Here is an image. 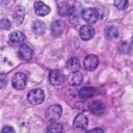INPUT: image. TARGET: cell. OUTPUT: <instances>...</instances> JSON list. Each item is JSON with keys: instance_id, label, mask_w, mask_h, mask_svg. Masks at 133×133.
<instances>
[{"instance_id": "obj_1", "label": "cell", "mask_w": 133, "mask_h": 133, "mask_svg": "<svg viewBox=\"0 0 133 133\" xmlns=\"http://www.w3.org/2000/svg\"><path fill=\"white\" fill-rule=\"evenodd\" d=\"M44 99H45V92H44V90H42L39 88L30 90L27 96L28 102L32 105H38V104L43 103Z\"/></svg>"}, {"instance_id": "obj_2", "label": "cell", "mask_w": 133, "mask_h": 133, "mask_svg": "<svg viewBox=\"0 0 133 133\" xmlns=\"http://www.w3.org/2000/svg\"><path fill=\"white\" fill-rule=\"evenodd\" d=\"M81 17L83 18L84 21H86L87 23H95L98 21L99 19V11L96 9V8H92V7H87V8H84L81 12Z\"/></svg>"}, {"instance_id": "obj_3", "label": "cell", "mask_w": 133, "mask_h": 133, "mask_svg": "<svg viewBox=\"0 0 133 133\" xmlns=\"http://www.w3.org/2000/svg\"><path fill=\"white\" fill-rule=\"evenodd\" d=\"M11 83H12L14 88H16V89H24L26 86V83H27V77L24 73H21V72L16 73L12 76Z\"/></svg>"}, {"instance_id": "obj_4", "label": "cell", "mask_w": 133, "mask_h": 133, "mask_svg": "<svg viewBox=\"0 0 133 133\" xmlns=\"http://www.w3.org/2000/svg\"><path fill=\"white\" fill-rule=\"evenodd\" d=\"M61 113H62V109L60 105H56V104L51 105L46 110V118L50 121H55L61 116Z\"/></svg>"}, {"instance_id": "obj_5", "label": "cell", "mask_w": 133, "mask_h": 133, "mask_svg": "<svg viewBox=\"0 0 133 133\" xmlns=\"http://www.w3.org/2000/svg\"><path fill=\"white\" fill-rule=\"evenodd\" d=\"M49 80H50V83H51L52 85L57 86V85H61V84L64 82L65 77H64V75H63L60 71H58V70H53V71H51L50 74H49Z\"/></svg>"}, {"instance_id": "obj_6", "label": "cell", "mask_w": 133, "mask_h": 133, "mask_svg": "<svg viewBox=\"0 0 133 133\" xmlns=\"http://www.w3.org/2000/svg\"><path fill=\"white\" fill-rule=\"evenodd\" d=\"M18 56L20 57V59L27 61V60H30V59L32 58V56H33V51H32V49H31L29 46H27V45H25V44H22L21 47L19 48Z\"/></svg>"}, {"instance_id": "obj_7", "label": "cell", "mask_w": 133, "mask_h": 133, "mask_svg": "<svg viewBox=\"0 0 133 133\" xmlns=\"http://www.w3.org/2000/svg\"><path fill=\"white\" fill-rule=\"evenodd\" d=\"M79 34L83 41H88L95 35V29L91 25H83L79 30Z\"/></svg>"}, {"instance_id": "obj_8", "label": "cell", "mask_w": 133, "mask_h": 133, "mask_svg": "<svg viewBox=\"0 0 133 133\" xmlns=\"http://www.w3.org/2000/svg\"><path fill=\"white\" fill-rule=\"evenodd\" d=\"M25 42V35L23 32L21 31H14L12 33H10L9 38H8V43L11 46H17V45H21Z\"/></svg>"}, {"instance_id": "obj_9", "label": "cell", "mask_w": 133, "mask_h": 133, "mask_svg": "<svg viewBox=\"0 0 133 133\" xmlns=\"http://www.w3.org/2000/svg\"><path fill=\"white\" fill-rule=\"evenodd\" d=\"M98 64H99V58L94 54L87 55L84 59V68L87 71H94L98 66Z\"/></svg>"}, {"instance_id": "obj_10", "label": "cell", "mask_w": 133, "mask_h": 133, "mask_svg": "<svg viewBox=\"0 0 133 133\" xmlns=\"http://www.w3.org/2000/svg\"><path fill=\"white\" fill-rule=\"evenodd\" d=\"M34 10H35V14H36L37 16L43 17V16L48 15V14L50 12L51 8H50L48 5H46L44 2H42V1H36V2L34 3Z\"/></svg>"}, {"instance_id": "obj_11", "label": "cell", "mask_w": 133, "mask_h": 133, "mask_svg": "<svg viewBox=\"0 0 133 133\" xmlns=\"http://www.w3.org/2000/svg\"><path fill=\"white\" fill-rule=\"evenodd\" d=\"M82 81H83V75L78 71L73 72L68 78V82L72 86H78L82 83Z\"/></svg>"}, {"instance_id": "obj_12", "label": "cell", "mask_w": 133, "mask_h": 133, "mask_svg": "<svg viewBox=\"0 0 133 133\" xmlns=\"http://www.w3.org/2000/svg\"><path fill=\"white\" fill-rule=\"evenodd\" d=\"M89 107H90V111L96 115H101L105 111V105L101 101H94Z\"/></svg>"}, {"instance_id": "obj_13", "label": "cell", "mask_w": 133, "mask_h": 133, "mask_svg": "<svg viewBox=\"0 0 133 133\" xmlns=\"http://www.w3.org/2000/svg\"><path fill=\"white\" fill-rule=\"evenodd\" d=\"M87 124H88V119L82 113L78 114L75 117V119H74V127L75 128H78V129H85L86 126H87Z\"/></svg>"}, {"instance_id": "obj_14", "label": "cell", "mask_w": 133, "mask_h": 133, "mask_svg": "<svg viewBox=\"0 0 133 133\" xmlns=\"http://www.w3.org/2000/svg\"><path fill=\"white\" fill-rule=\"evenodd\" d=\"M64 30V24L61 21H54L51 25V31L54 36L60 35Z\"/></svg>"}, {"instance_id": "obj_15", "label": "cell", "mask_w": 133, "mask_h": 133, "mask_svg": "<svg viewBox=\"0 0 133 133\" xmlns=\"http://www.w3.org/2000/svg\"><path fill=\"white\" fill-rule=\"evenodd\" d=\"M25 17V10L22 6H18L14 11V21L17 25H20Z\"/></svg>"}, {"instance_id": "obj_16", "label": "cell", "mask_w": 133, "mask_h": 133, "mask_svg": "<svg viewBox=\"0 0 133 133\" xmlns=\"http://www.w3.org/2000/svg\"><path fill=\"white\" fill-rule=\"evenodd\" d=\"M66 66H68V69L70 71L76 72V71H78L80 69V61H79V59L77 57H71L66 62Z\"/></svg>"}, {"instance_id": "obj_17", "label": "cell", "mask_w": 133, "mask_h": 133, "mask_svg": "<svg viewBox=\"0 0 133 133\" xmlns=\"http://www.w3.org/2000/svg\"><path fill=\"white\" fill-rule=\"evenodd\" d=\"M94 94H95V89L92 87H83L78 92L81 99H89L94 96Z\"/></svg>"}, {"instance_id": "obj_18", "label": "cell", "mask_w": 133, "mask_h": 133, "mask_svg": "<svg viewBox=\"0 0 133 133\" xmlns=\"http://www.w3.org/2000/svg\"><path fill=\"white\" fill-rule=\"evenodd\" d=\"M32 29H33V32L34 33H36V34H43L46 31V25L42 21H35L33 23V25H32Z\"/></svg>"}, {"instance_id": "obj_19", "label": "cell", "mask_w": 133, "mask_h": 133, "mask_svg": "<svg viewBox=\"0 0 133 133\" xmlns=\"http://www.w3.org/2000/svg\"><path fill=\"white\" fill-rule=\"evenodd\" d=\"M71 12H72V7L66 2H61L58 4V14L60 16L70 15Z\"/></svg>"}, {"instance_id": "obj_20", "label": "cell", "mask_w": 133, "mask_h": 133, "mask_svg": "<svg viewBox=\"0 0 133 133\" xmlns=\"http://www.w3.org/2000/svg\"><path fill=\"white\" fill-rule=\"evenodd\" d=\"M105 33H106V37L109 38V39H114L118 36V31L114 26L107 27L106 30H105Z\"/></svg>"}, {"instance_id": "obj_21", "label": "cell", "mask_w": 133, "mask_h": 133, "mask_svg": "<svg viewBox=\"0 0 133 133\" xmlns=\"http://www.w3.org/2000/svg\"><path fill=\"white\" fill-rule=\"evenodd\" d=\"M62 130H63L62 126L60 124H58V123H52V124H50L49 127H48V129H47L48 132H53V133L62 132Z\"/></svg>"}, {"instance_id": "obj_22", "label": "cell", "mask_w": 133, "mask_h": 133, "mask_svg": "<svg viewBox=\"0 0 133 133\" xmlns=\"http://www.w3.org/2000/svg\"><path fill=\"white\" fill-rule=\"evenodd\" d=\"M113 4H114V6L116 8H118L121 10H124V9H126L128 7L129 2H128V0H114Z\"/></svg>"}, {"instance_id": "obj_23", "label": "cell", "mask_w": 133, "mask_h": 133, "mask_svg": "<svg viewBox=\"0 0 133 133\" xmlns=\"http://www.w3.org/2000/svg\"><path fill=\"white\" fill-rule=\"evenodd\" d=\"M0 27L2 29H9L10 28V23L8 20H5V19H2L0 21Z\"/></svg>"}, {"instance_id": "obj_24", "label": "cell", "mask_w": 133, "mask_h": 133, "mask_svg": "<svg viewBox=\"0 0 133 133\" xmlns=\"http://www.w3.org/2000/svg\"><path fill=\"white\" fill-rule=\"evenodd\" d=\"M7 132H9V133H15V130H14L11 127L6 126V127H4V128L2 129V133H7Z\"/></svg>"}, {"instance_id": "obj_25", "label": "cell", "mask_w": 133, "mask_h": 133, "mask_svg": "<svg viewBox=\"0 0 133 133\" xmlns=\"http://www.w3.org/2000/svg\"><path fill=\"white\" fill-rule=\"evenodd\" d=\"M4 85H5V76L4 74H2L1 75V87H4Z\"/></svg>"}, {"instance_id": "obj_26", "label": "cell", "mask_w": 133, "mask_h": 133, "mask_svg": "<svg viewBox=\"0 0 133 133\" xmlns=\"http://www.w3.org/2000/svg\"><path fill=\"white\" fill-rule=\"evenodd\" d=\"M89 132H104L103 129H100V128H96V129H91Z\"/></svg>"}, {"instance_id": "obj_27", "label": "cell", "mask_w": 133, "mask_h": 133, "mask_svg": "<svg viewBox=\"0 0 133 133\" xmlns=\"http://www.w3.org/2000/svg\"><path fill=\"white\" fill-rule=\"evenodd\" d=\"M132 45H133V37H132Z\"/></svg>"}]
</instances>
